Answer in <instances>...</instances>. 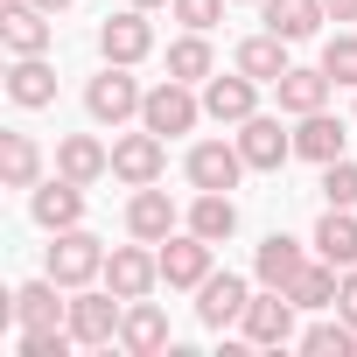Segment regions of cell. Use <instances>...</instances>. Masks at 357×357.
Here are the masks:
<instances>
[{"mask_svg":"<svg viewBox=\"0 0 357 357\" xmlns=\"http://www.w3.org/2000/svg\"><path fill=\"white\" fill-rule=\"evenodd\" d=\"M154 280H161V252H140V245H112L105 252V287L119 301H140Z\"/></svg>","mask_w":357,"mask_h":357,"instance_id":"cell-6","label":"cell"},{"mask_svg":"<svg viewBox=\"0 0 357 357\" xmlns=\"http://www.w3.org/2000/svg\"><path fill=\"white\" fill-rule=\"evenodd\" d=\"M77 218H84V183L63 175V183H43V190H36V225H43V231H70Z\"/></svg>","mask_w":357,"mask_h":357,"instance_id":"cell-17","label":"cell"},{"mask_svg":"<svg viewBox=\"0 0 357 357\" xmlns=\"http://www.w3.org/2000/svg\"><path fill=\"white\" fill-rule=\"evenodd\" d=\"M238 175H245V154L238 147H225V140L190 147V183L197 190H238Z\"/></svg>","mask_w":357,"mask_h":357,"instance_id":"cell-13","label":"cell"},{"mask_svg":"<svg viewBox=\"0 0 357 357\" xmlns=\"http://www.w3.org/2000/svg\"><path fill=\"white\" fill-rule=\"evenodd\" d=\"M91 273H105V245L91 238V231H56V245H50V280L56 287H84Z\"/></svg>","mask_w":357,"mask_h":357,"instance_id":"cell-3","label":"cell"},{"mask_svg":"<svg viewBox=\"0 0 357 357\" xmlns=\"http://www.w3.org/2000/svg\"><path fill=\"white\" fill-rule=\"evenodd\" d=\"M133 8H161V0H133Z\"/></svg>","mask_w":357,"mask_h":357,"instance_id":"cell-38","label":"cell"},{"mask_svg":"<svg viewBox=\"0 0 357 357\" xmlns=\"http://www.w3.org/2000/svg\"><path fill=\"white\" fill-rule=\"evenodd\" d=\"M273 91H280V112L308 119V112H322V105H329V70H322V63H315V70H287Z\"/></svg>","mask_w":357,"mask_h":357,"instance_id":"cell-20","label":"cell"},{"mask_svg":"<svg viewBox=\"0 0 357 357\" xmlns=\"http://www.w3.org/2000/svg\"><path fill=\"white\" fill-rule=\"evenodd\" d=\"M315 252L329 259V266H357V218L350 211H322V225H315Z\"/></svg>","mask_w":357,"mask_h":357,"instance_id":"cell-25","label":"cell"},{"mask_svg":"<svg viewBox=\"0 0 357 357\" xmlns=\"http://www.w3.org/2000/svg\"><path fill=\"white\" fill-rule=\"evenodd\" d=\"M161 161H168V140L161 133H126L119 147H112V175L119 183H133V190H147V183H161Z\"/></svg>","mask_w":357,"mask_h":357,"instance_id":"cell-5","label":"cell"},{"mask_svg":"<svg viewBox=\"0 0 357 357\" xmlns=\"http://www.w3.org/2000/svg\"><path fill=\"white\" fill-rule=\"evenodd\" d=\"M301 266H308V259H301V245H294V238H280V231H273V238L259 245V259H252L259 287H294V280H301Z\"/></svg>","mask_w":357,"mask_h":357,"instance_id":"cell-24","label":"cell"},{"mask_svg":"<svg viewBox=\"0 0 357 357\" xmlns=\"http://www.w3.org/2000/svg\"><path fill=\"white\" fill-rule=\"evenodd\" d=\"M161 280L168 287H204L211 280V238H197V231H183V238H161Z\"/></svg>","mask_w":357,"mask_h":357,"instance_id":"cell-8","label":"cell"},{"mask_svg":"<svg viewBox=\"0 0 357 357\" xmlns=\"http://www.w3.org/2000/svg\"><path fill=\"white\" fill-rule=\"evenodd\" d=\"M336 287H343V280H336V266L322 259V266H301V280L280 287V294H294V308H336Z\"/></svg>","mask_w":357,"mask_h":357,"instance_id":"cell-30","label":"cell"},{"mask_svg":"<svg viewBox=\"0 0 357 357\" xmlns=\"http://www.w3.org/2000/svg\"><path fill=\"white\" fill-rule=\"evenodd\" d=\"M36 8H43V15H63V8H70V0H36Z\"/></svg>","mask_w":357,"mask_h":357,"instance_id":"cell-37","label":"cell"},{"mask_svg":"<svg viewBox=\"0 0 357 357\" xmlns=\"http://www.w3.org/2000/svg\"><path fill=\"white\" fill-rule=\"evenodd\" d=\"M301 350H308V357H350V350H357V322H343V315H336V322H315V329L301 336Z\"/></svg>","mask_w":357,"mask_h":357,"instance_id":"cell-31","label":"cell"},{"mask_svg":"<svg viewBox=\"0 0 357 357\" xmlns=\"http://www.w3.org/2000/svg\"><path fill=\"white\" fill-rule=\"evenodd\" d=\"M329 8V22H357V0H322Z\"/></svg>","mask_w":357,"mask_h":357,"instance_id":"cell-36","label":"cell"},{"mask_svg":"<svg viewBox=\"0 0 357 357\" xmlns=\"http://www.w3.org/2000/svg\"><path fill=\"white\" fill-rule=\"evenodd\" d=\"M119 322H126L119 294H77V301H70V336H77L84 350H105V343L119 336Z\"/></svg>","mask_w":357,"mask_h":357,"instance_id":"cell-7","label":"cell"},{"mask_svg":"<svg viewBox=\"0 0 357 357\" xmlns=\"http://www.w3.org/2000/svg\"><path fill=\"white\" fill-rule=\"evenodd\" d=\"M98 50H105V63H140V56L154 50V29H147V15H140V8L112 15V22L98 29Z\"/></svg>","mask_w":357,"mask_h":357,"instance_id":"cell-11","label":"cell"},{"mask_svg":"<svg viewBox=\"0 0 357 357\" xmlns=\"http://www.w3.org/2000/svg\"><path fill=\"white\" fill-rule=\"evenodd\" d=\"M0 43L15 56H43L50 50V22H43L36 0H8V8H0Z\"/></svg>","mask_w":357,"mask_h":357,"instance_id":"cell-12","label":"cell"},{"mask_svg":"<svg viewBox=\"0 0 357 357\" xmlns=\"http://www.w3.org/2000/svg\"><path fill=\"white\" fill-rule=\"evenodd\" d=\"M204 112L218 119V126H245L252 119V77L238 70V77H211L204 84Z\"/></svg>","mask_w":357,"mask_h":357,"instance_id":"cell-18","label":"cell"},{"mask_svg":"<svg viewBox=\"0 0 357 357\" xmlns=\"http://www.w3.org/2000/svg\"><path fill=\"white\" fill-rule=\"evenodd\" d=\"M238 329H245V343H259V350L294 343V294H280V287L252 294V301H245V315H238Z\"/></svg>","mask_w":357,"mask_h":357,"instance_id":"cell-2","label":"cell"},{"mask_svg":"<svg viewBox=\"0 0 357 357\" xmlns=\"http://www.w3.org/2000/svg\"><path fill=\"white\" fill-rule=\"evenodd\" d=\"M343 119H329V112H308L301 119V133H294V154H308V161H343Z\"/></svg>","mask_w":357,"mask_h":357,"instance_id":"cell-27","label":"cell"},{"mask_svg":"<svg viewBox=\"0 0 357 357\" xmlns=\"http://www.w3.org/2000/svg\"><path fill=\"white\" fill-rule=\"evenodd\" d=\"M245 301H252V287H245L238 273H211V280L197 287V322H204V329H231V322L245 315Z\"/></svg>","mask_w":357,"mask_h":357,"instance_id":"cell-9","label":"cell"},{"mask_svg":"<svg viewBox=\"0 0 357 357\" xmlns=\"http://www.w3.org/2000/svg\"><path fill=\"white\" fill-rule=\"evenodd\" d=\"M119 343L133 350V357H154V350H168V315L140 294V301H126V322H119Z\"/></svg>","mask_w":357,"mask_h":357,"instance_id":"cell-16","label":"cell"},{"mask_svg":"<svg viewBox=\"0 0 357 357\" xmlns=\"http://www.w3.org/2000/svg\"><path fill=\"white\" fill-rule=\"evenodd\" d=\"M190 231L211 238V245H225V238L238 231V204H231V190H204V197L190 204Z\"/></svg>","mask_w":357,"mask_h":357,"instance_id":"cell-21","label":"cell"},{"mask_svg":"<svg viewBox=\"0 0 357 357\" xmlns=\"http://www.w3.org/2000/svg\"><path fill=\"white\" fill-rule=\"evenodd\" d=\"M15 322H22V329L70 322V301H56V280H29V287H15Z\"/></svg>","mask_w":357,"mask_h":357,"instance_id":"cell-22","label":"cell"},{"mask_svg":"<svg viewBox=\"0 0 357 357\" xmlns=\"http://www.w3.org/2000/svg\"><path fill=\"white\" fill-rule=\"evenodd\" d=\"M197 119H204V98H197L183 77H168V84H154V91L140 98V126H147V133H161V140L190 133Z\"/></svg>","mask_w":357,"mask_h":357,"instance_id":"cell-1","label":"cell"},{"mask_svg":"<svg viewBox=\"0 0 357 357\" xmlns=\"http://www.w3.org/2000/svg\"><path fill=\"white\" fill-rule=\"evenodd\" d=\"M238 154H245V168H280V161L294 154V133H287L280 119L252 112V119L238 126Z\"/></svg>","mask_w":357,"mask_h":357,"instance_id":"cell-10","label":"cell"},{"mask_svg":"<svg viewBox=\"0 0 357 357\" xmlns=\"http://www.w3.org/2000/svg\"><path fill=\"white\" fill-rule=\"evenodd\" d=\"M238 70H245L252 84H280V77L294 70V63H287V36H273V29H266V36H245V43H238Z\"/></svg>","mask_w":357,"mask_h":357,"instance_id":"cell-15","label":"cell"},{"mask_svg":"<svg viewBox=\"0 0 357 357\" xmlns=\"http://www.w3.org/2000/svg\"><path fill=\"white\" fill-rule=\"evenodd\" d=\"M259 15H266V29L287 36V43H301V36H315V29L329 22L322 0H259Z\"/></svg>","mask_w":357,"mask_h":357,"instance_id":"cell-19","label":"cell"},{"mask_svg":"<svg viewBox=\"0 0 357 357\" xmlns=\"http://www.w3.org/2000/svg\"><path fill=\"white\" fill-rule=\"evenodd\" d=\"M168 77H183V84H211V43H204V29H190L183 43H168Z\"/></svg>","mask_w":357,"mask_h":357,"instance_id":"cell-29","label":"cell"},{"mask_svg":"<svg viewBox=\"0 0 357 357\" xmlns=\"http://www.w3.org/2000/svg\"><path fill=\"white\" fill-rule=\"evenodd\" d=\"M8 98L29 105V112L50 105V98H56V70H50L43 56H15V70H8Z\"/></svg>","mask_w":357,"mask_h":357,"instance_id":"cell-23","label":"cell"},{"mask_svg":"<svg viewBox=\"0 0 357 357\" xmlns=\"http://www.w3.org/2000/svg\"><path fill=\"white\" fill-rule=\"evenodd\" d=\"M168 8H175V22H183V29H218L225 22V0H168Z\"/></svg>","mask_w":357,"mask_h":357,"instance_id":"cell-34","label":"cell"},{"mask_svg":"<svg viewBox=\"0 0 357 357\" xmlns=\"http://www.w3.org/2000/svg\"><path fill=\"white\" fill-rule=\"evenodd\" d=\"M36 175H43V154L29 133H0V183L8 190H36Z\"/></svg>","mask_w":357,"mask_h":357,"instance_id":"cell-26","label":"cell"},{"mask_svg":"<svg viewBox=\"0 0 357 357\" xmlns=\"http://www.w3.org/2000/svg\"><path fill=\"white\" fill-rule=\"evenodd\" d=\"M322 204H336V211L357 204V161H322Z\"/></svg>","mask_w":357,"mask_h":357,"instance_id":"cell-33","label":"cell"},{"mask_svg":"<svg viewBox=\"0 0 357 357\" xmlns=\"http://www.w3.org/2000/svg\"><path fill=\"white\" fill-rule=\"evenodd\" d=\"M140 98H147V91L126 77V63H105V70L91 77V91H84V105H91V119H98V126L133 119V112H140Z\"/></svg>","mask_w":357,"mask_h":357,"instance_id":"cell-4","label":"cell"},{"mask_svg":"<svg viewBox=\"0 0 357 357\" xmlns=\"http://www.w3.org/2000/svg\"><path fill=\"white\" fill-rule=\"evenodd\" d=\"M322 70H329V84H350L357 91V36H329L322 43Z\"/></svg>","mask_w":357,"mask_h":357,"instance_id":"cell-32","label":"cell"},{"mask_svg":"<svg viewBox=\"0 0 357 357\" xmlns=\"http://www.w3.org/2000/svg\"><path fill=\"white\" fill-rule=\"evenodd\" d=\"M336 315L357 322V266H343V287H336Z\"/></svg>","mask_w":357,"mask_h":357,"instance_id":"cell-35","label":"cell"},{"mask_svg":"<svg viewBox=\"0 0 357 357\" xmlns=\"http://www.w3.org/2000/svg\"><path fill=\"white\" fill-rule=\"evenodd\" d=\"M126 231L140 238V245H161L168 231H175V204H168V190H133V204H126Z\"/></svg>","mask_w":357,"mask_h":357,"instance_id":"cell-14","label":"cell"},{"mask_svg":"<svg viewBox=\"0 0 357 357\" xmlns=\"http://www.w3.org/2000/svg\"><path fill=\"white\" fill-rule=\"evenodd\" d=\"M56 168L70 175V183H98V175L112 168V154H105V147H98L91 133H70V140L56 147Z\"/></svg>","mask_w":357,"mask_h":357,"instance_id":"cell-28","label":"cell"}]
</instances>
